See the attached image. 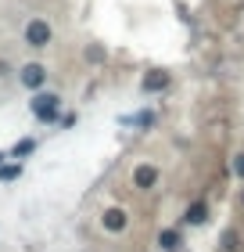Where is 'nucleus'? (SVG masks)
<instances>
[{"mask_svg":"<svg viewBox=\"0 0 244 252\" xmlns=\"http://www.w3.org/2000/svg\"><path fill=\"white\" fill-rule=\"evenodd\" d=\"M219 249H223V252H237V231H223V238H219Z\"/></svg>","mask_w":244,"mask_h":252,"instance_id":"9d476101","label":"nucleus"},{"mask_svg":"<svg viewBox=\"0 0 244 252\" xmlns=\"http://www.w3.org/2000/svg\"><path fill=\"white\" fill-rule=\"evenodd\" d=\"M51 36H54V29H51L43 18H32L29 26H26V43H29V47H36V51H43V47H47V43H51Z\"/></svg>","mask_w":244,"mask_h":252,"instance_id":"f257e3e1","label":"nucleus"},{"mask_svg":"<svg viewBox=\"0 0 244 252\" xmlns=\"http://www.w3.org/2000/svg\"><path fill=\"white\" fill-rule=\"evenodd\" d=\"M101 223H104V231L119 234V231H126V213L122 209H108V213L101 216Z\"/></svg>","mask_w":244,"mask_h":252,"instance_id":"39448f33","label":"nucleus"},{"mask_svg":"<svg viewBox=\"0 0 244 252\" xmlns=\"http://www.w3.org/2000/svg\"><path fill=\"white\" fill-rule=\"evenodd\" d=\"M22 177V166H4L0 162V180H18Z\"/></svg>","mask_w":244,"mask_h":252,"instance_id":"9b49d317","label":"nucleus"},{"mask_svg":"<svg viewBox=\"0 0 244 252\" xmlns=\"http://www.w3.org/2000/svg\"><path fill=\"white\" fill-rule=\"evenodd\" d=\"M57 105H61L57 94H36L32 97V116L43 119V123H54L57 119Z\"/></svg>","mask_w":244,"mask_h":252,"instance_id":"f03ea898","label":"nucleus"},{"mask_svg":"<svg viewBox=\"0 0 244 252\" xmlns=\"http://www.w3.org/2000/svg\"><path fill=\"white\" fill-rule=\"evenodd\" d=\"M22 83H26L29 90H40L43 83H47V68H43L40 62H32V65H26V68H22Z\"/></svg>","mask_w":244,"mask_h":252,"instance_id":"7ed1b4c3","label":"nucleus"},{"mask_svg":"<svg viewBox=\"0 0 244 252\" xmlns=\"http://www.w3.org/2000/svg\"><path fill=\"white\" fill-rule=\"evenodd\" d=\"M32 152H36V141H32V137H26V141H18L15 148H11V155H15V158H26Z\"/></svg>","mask_w":244,"mask_h":252,"instance_id":"1a4fd4ad","label":"nucleus"},{"mask_svg":"<svg viewBox=\"0 0 244 252\" xmlns=\"http://www.w3.org/2000/svg\"><path fill=\"white\" fill-rule=\"evenodd\" d=\"M158 245L165 249V252L180 249V231H162V234H158Z\"/></svg>","mask_w":244,"mask_h":252,"instance_id":"6e6552de","label":"nucleus"},{"mask_svg":"<svg viewBox=\"0 0 244 252\" xmlns=\"http://www.w3.org/2000/svg\"><path fill=\"white\" fill-rule=\"evenodd\" d=\"M165 87H169V76H165V72H158V68L144 76V90H147V94H155V90H165Z\"/></svg>","mask_w":244,"mask_h":252,"instance_id":"0eeeda50","label":"nucleus"},{"mask_svg":"<svg viewBox=\"0 0 244 252\" xmlns=\"http://www.w3.org/2000/svg\"><path fill=\"white\" fill-rule=\"evenodd\" d=\"M234 173H237V177H244V155H237V158H234Z\"/></svg>","mask_w":244,"mask_h":252,"instance_id":"ddd939ff","label":"nucleus"},{"mask_svg":"<svg viewBox=\"0 0 244 252\" xmlns=\"http://www.w3.org/2000/svg\"><path fill=\"white\" fill-rule=\"evenodd\" d=\"M4 158H7V155H4V152H0V162H4Z\"/></svg>","mask_w":244,"mask_h":252,"instance_id":"4468645a","label":"nucleus"},{"mask_svg":"<svg viewBox=\"0 0 244 252\" xmlns=\"http://www.w3.org/2000/svg\"><path fill=\"white\" fill-rule=\"evenodd\" d=\"M205 220H208V205H205V202H194V205H187V213H183V223L201 227Z\"/></svg>","mask_w":244,"mask_h":252,"instance_id":"423d86ee","label":"nucleus"},{"mask_svg":"<svg viewBox=\"0 0 244 252\" xmlns=\"http://www.w3.org/2000/svg\"><path fill=\"white\" fill-rule=\"evenodd\" d=\"M155 184H158V169L155 166H136L133 169V188L147 191V188H155Z\"/></svg>","mask_w":244,"mask_h":252,"instance_id":"20e7f679","label":"nucleus"},{"mask_svg":"<svg viewBox=\"0 0 244 252\" xmlns=\"http://www.w3.org/2000/svg\"><path fill=\"white\" fill-rule=\"evenodd\" d=\"M151 123H155V112H136L133 116V126H140V130H147Z\"/></svg>","mask_w":244,"mask_h":252,"instance_id":"f8f14e48","label":"nucleus"}]
</instances>
